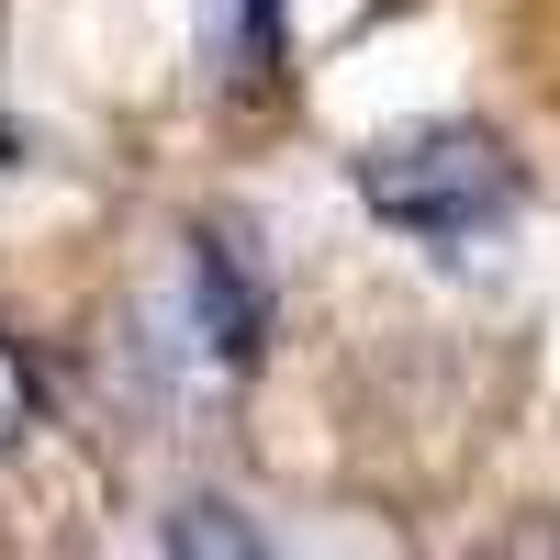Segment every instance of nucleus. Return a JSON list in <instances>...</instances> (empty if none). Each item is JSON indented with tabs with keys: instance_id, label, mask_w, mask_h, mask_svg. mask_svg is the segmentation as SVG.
Here are the masks:
<instances>
[{
	"instance_id": "f257e3e1",
	"label": "nucleus",
	"mask_w": 560,
	"mask_h": 560,
	"mask_svg": "<svg viewBox=\"0 0 560 560\" xmlns=\"http://www.w3.org/2000/svg\"><path fill=\"white\" fill-rule=\"evenodd\" d=\"M359 202L393 224V236L438 247V258H471L516 224V158L493 147L482 124H404V135H370L359 158Z\"/></svg>"
},
{
	"instance_id": "f03ea898",
	"label": "nucleus",
	"mask_w": 560,
	"mask_h": 560,
	"mask_svg": "<svg viewBox=\"0 0 560 560\" xmlns=\"http://www.w3.org/2000/svg\"><path fill=\"white\" fill-rule=\"evenodd\" d=\"M168 549H258L247 527H224V504H191V516L168 527Z\"/></svg>"
},
{
	"instance_id": "7ed1b4c3",
	"label": "nucleus",
	"mask_w": 560,
	"mask_h": 560,
	"mask_svg": "<svg viewBox=\"0 0 560 560\" xmlns=\"http://www.w3.org/2000/svg\"><path fill=\"white\" fill-rule=\"evenodd\" d=\"M23 427H34V370H23L12 348H0V448H12Z\"/></svg>"
}]
</instances>
